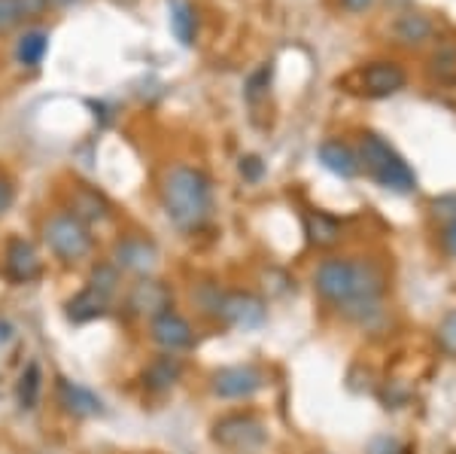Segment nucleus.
Segmentation results:
<instances>
[{
  "instance_id": "obj_1",
  "label": "nucleus",
  "mask_w": 456,
  "mask_h": 454,
  "mask_svg": "<svg viewBox=\"0 0 456 454\" xmlns=\"http://www.w3.org/2000/svg\"><path fill=\"white\" fill-rule=\"evenodd\" d=\"M314 290L332 309L344 311L350 320L365 326L371 314H380L384 299V272L374 262L356 256H332L322 260L314 272Z\"/></svg>"
},
{
  "instance_id": "obj_2",
  "label": "nucleus",
  "mask_w": 456,
  "mask_h": 454,
  "mask_svg": "<svg viewBox=\"0 0 456 454\" xmlns=\"http://www.w3.org/2000/svg\"><path fill=\"white\" fill-rule=\"evenodd\" d=\"M161 204L167 219L183 232L201 229L213 210V186L201 168L176 165L161 180Z\"/></svg>"
},
{
  "instance_id": "obj_3",
  "label": "nucleus",
  "mask_w": 456,
  "mask_h": 454,
  "mask_svg": "<svg viewBox=\"0 0 456 454\" xmlns=\"http://www.w3.org/2000/svg\"><path fill=\"white\" fill-rule=\"evenodd\" d=\"M359 162H362V171L389 193L408 195L417 189L414 168L404 162V156L393 144L374 135V131H365L362 141H359Z\"/></svg>"
},
{
  "instance_id": "obj_4",
  "label": "nucleus",
  "mask_w": 456,
  "mask_h": 454,
  "mask_svg": "<svg viewBox=\"0 0 456 454\" xmlns=\"http://www.w3.org/2000/svg\"><path fill=\"white\" fill-rule=\"evenodd\" d=\"M43 241H46L49 253L64 266H77V262L88 260L94 247L92 229L79 217H73L70 210H58L43 223Z\"/></svg>"
},
{
  "instance_id": "obj_5",
  "label": "nucleus",
  "mask_w": 456,
  "mask_h": 454,
  "mask_svg": "<svg viewBox=\"0 0 456 454\" xmlns=\"http://www.w3.org/2000/svg\"><path fill=\"white\" fill-rule=\"evenodd\" d=\"M201 309L213 314L216 320H223L225 326H234V329H256L265 324V302L253 293H244V290H216V287H208V293L198 296Z\"/></svg>"
},
{
  "instance_id": "obj_6",
  "label": "nucleus",
  "mask_w": 456,
  "mask_h": 454,
  "mask_svg": "<svg viewBox=\"0 0 456 454\" xmlns=\"http://www.w3.org/2000/svg\"><path fill=\"white\" fill-rule=\"evenodd\" d=\"M213 442L223 445L228 451L249 454V451H259L268 442V430H265V424L256 415L234 412L213 424Z\"/></svg>"
},
{
  "instance_id": "obj_7",
  "label": "nucleus",
  "mask_w": 456,
  "mask_h": 454,
  "mask_svg": "<svg viewBox=\"0 0 456 454\" xmlns=\"http://www.w3.org/2000/svg\"><path fill=\"white\" fill-rule=\"evenodd\" d=\"M344 83H356V92L365 95V98H393L404 89L408 83V73H404L402 64L395 62H371L365 68H359L353 77H347Z\"/></svg>"
},
{
  "instance_id": "obj_8",
  "label": "nucleus",
  "mask_w": 456,
  "mask_h": 454,
  "mask_svg": "<svg viewBox=\"0 0 456 454\" xmlns=\"http://www.w3.org/2000/svg\"><path fill=\"white\" fill-rule=\"evenodd\" d=\"M265 384H268V376L253 363L225 366V369L213 372L210 378V391L219 400H253Z\"/></svg>"
},
{
  "instance_id": "obj_9",
  "label": "nucleus",
  "mask_w": 456,
  "mask_h": 454,
  "mask_svg": "<svg viewBox=\"0 0 456 454\" xmlns=\"http://www.w3.org/2000/svg\"><path fill=\"white\" fill-rule=\"evenodd\" d=\"M125 309L131 314H137V318H159V314L171 311L174 309V290L167 287L165 281H156V277H137L134 284H131L128 296H125Z\"/></svg>"
},
{
  "instance_id": "obj_10",
  "label": "nucleus",
  "mask_w": 456,
  "mask_h": 454,
  "mask_svg": "<svg viewBox=\"0 0 456 454\" xmlns=\"http://www.w3.org/2000/svg\"><path fill=\"white\" fill-rule=\"evenodd\" d=\"M150 335H152V342L165 351V354H180V351L195 345L192 324H189L183 314H176L174 309L150 320Z\"/></svg>"
},
{
  "instance_id": "obj_11",
  "label": "nucleus",
  "mask_w": 456,
  "mask_h": 454,
  "mask_svg": "<svg viewBox=\"0 0 456 454\" xmlns=\"http://www.w3.org/2000/svg\"><path fill=\"white\" fill-rule=\"evenodd\" d=\"M113 262L119 266V272H134L146 277L152 268L159 266V247L150 238L141 235H128L122 241H116L113 247Z\"/></svg>"
},
{
  "instance_id": "obj_12",
  "label": "nucleus",
  "mask_w": 456,
  "mask_h": 454,
  "mask_svg": "<svg viewBox=\"0 0 456 454\" xmlns=\"http://www.w3.org/2000/svg\"><path fill=\"white\" fill-rule=\"evenodd\" d=\"M4 268L12 284H34L43 275V260L37 247L25 238H10L4 253Z\"/></svg>"
},
{
  "instance_id": "obj_13",
  "label": "nucleus",
  "mask_w": 456,
  "mask_h": 454,
  "mask_svg": "<svg viewBox=\"0 0 456 454\" xmlns=\"http://www.w3.org/2000/svg\"><path fill=\"white\" fill-rule=\"evenodd\" d=\"M55 402L70 418H98V415H104V402H101L98 393H92L79 382H70V378H58L55 382Z\"/></svg>"
},
{
  "instance_id": "obj_14",
  "label": "nucleus",
  "mask_w": 456,
  "mask_h": 454,
  "mask_svg": "<svg viewBox=\"0 0 456 454\" xmlns=\"http://www.w3.org/2000/svg\"><path fill=\"white\" fill-rule=\"evenodd\" d=\"M320 162L326 171H332L335 177L353 180L362 174V162H359V153L344 141H322L320 144Z\"/></svg>"
},
{
  "instance_id": "obj_15",
  "label": "nucleus",
  "mask_w": 456,
  "mask_h": 454,
  "mask_svg": "<svg viewBox=\"0 0 456 454\" xmlns=\"http://www.w3.org/2000/svg\"><path fill=\"white\" fill-rule=\"evenodd\" d=\"M183 376V363L176 354H161L143 369V387L150 393H165L180 382Z\"/></svg>"
},
{
  "instance_id": "obj_16",
  "label": "nucleus",
  "mask_w": 456,
  "mask_h": 454,
  "mask_svg": "<svg viewBox=\"0 0 456 454\" xmlns=\"http://www.w3.org/2000/svg\"><path fill=\"white\" fill-rule=\"evenodd\" d=\"M107 311H110V296L88 287V284L68 302V320H73V324H92V320L104 318Z\"/></svg>"
},
{
  "instance_id": "obj_17",
  "label": "nucleus",
  "mask_w": 456,
  "mask_h": 454,
  "mask_svg": "<svg viewBox=\"0 0 456 454\" xmlns=\"http://www.w3.org/2000/svg\"><path fill=\"white\" fill-rule=\"evenodd\" d=\"M70 214L79 217L83 223H104L110 217V202L98 189L92 186H77L73 189V199H70Z\"/></svg>"
},
{
  "instance_id": "obj_18",
  "label": "nucleus",
  "mask_w": 456,
  "mask_h": 454,
  "mask_svg": "<svg viewBox=\"0 0 456 454\" xmlns=\"http://www.w3.org/2000/svg\"><path fill=\"white\" fill-rule=\"evenodd\" d=\"M167 25H171V34L183 46H192L198 37L195 6L189 4V0H171V4H167Z\"/></svg>"
},
{
  "instance_id": "obj_19",
  "label": "nucleus",
  "mask_w": 456,
  "mask_h": 454,
  "mask_svg": "<svg viewBox=\"0 0 456 454\" xmlns=\"http://www.w3.org/2000/svg\"><path fill=\"white\" fill-rule=\"evenodd\" d=\"M305 232L314 247H335L344 229L335 217L322 214V210H311V214H305Z\"/></svg>"
},
{
  "instance_id": "obj_20",
  "label": "nucleus",
  "mask_w": 456,
  "mask_h": 454,
  "mask_svg": "<svg viewBox=\"0 0 456 454\" xmlns=\"http://www.w3.org/2000/svg\"><path fill=\"white\" fill-rule=\"evenodd\" d=\"M49 0H0V34H10L25 19L40 16Z\"/></svg>"
},
{
  "instance_id": "obj_21",
  "label": "nucleus",
  "mask_w": 456,
  "mask_h": 454,
  "mask_svg": "<svg viewBox=\"0 0 456 454\" xmlns=\"http://www.w3.org/2000/svg\"><path fill=\"white\" fill-rule=\"evenodd\" d=\"M393 34L404 46H420V43H426L432 37V21L420 16V12H404L393 25Z\"/></svg>"
},
{
  "instance_id": "obj_22",
  "label": "nucleus",
  "mask_w": 456,
  "mask_h": 454,
  "mask_svg": "<svg viewBox=\"0 0 456 454\" xmlns=\"http://www.w3.org/2000/svg\"><path fill=\"white\" fill-rule=\"evenodd\" d=\"M46 53H49V34L40 31V28L25 31L21 40L16 43V58H19V64H25V68H40Z\"/></svg>"
},
{
  "instance_id": "obj_23",
  "label": "nucleus",
  "mask_w": 456,
  "mask_h": 454,
  "mask_svg": "<svg viewBox=\"0 0 456 454\" xmlns=\"http://www.w3.org/2000/svg\"><path fill=\"white\" fill-rule=\"evenodd\" d=\"M40 393H43V372H40V363H28L25 372L19 376V384H16V400H19V409L25 412H34L37 402H40Z\"/></svg>"
},
{
  "instance_id": "obj_24",
  "label": "nucleus",
  "mask_w": 456,
  "mask_h": 454,
  "mask_svg": "<svg viewBox=\"0 0 456 454\" xmlns=\"http://www.w3.org/2000/svg\"><path fill=\"white\" fill-rule=\"evenodd\" d=\"M119 284H122V272H119V266H116L113 260L98 262V266L92 268V275H88V287H94L98 293L110 296V299H113V293L119 290Z\"/></svg>"
},
{
  "instance_id": "obj_25",
  "label": "nucleus",
  "mask_w": 456,
  "mask_h": 454,
  "mask_svg": "<svg viewBox=\"0 0 456 454\" xmlns=\"http://www.w3.org/2000/svg\"><path fill=\"white\" fill-rule=\"evenodd\" d=\"M432 77L441 83H453L456 79V46L453 43H441L438 53L432 55Z\"/></svg>"
},
{
  "instance_id": "obj_26",
  "label": "nucleus",
  "mask_w": 456,
  "mask_h": 454,
  "mask_svg": "<svg viewBox=\"0 0 456 454\" xmlns=\"http://www.w3.org/2000/svg\"><path fill=\"white\" fill-rule=\"evenodd\" d=\"M268 86H271V64H265L253 73V77L247 79V101L249 104H256V101H262L265 95H268Z\"/></svg>"
},
{
  "instance_id": "obj_27",
  "label": "nucleus",
  "mask_w": 456,
  "mask_h": 454,
  "mask_svg": "<svg viewBox=\"0 0 456 454\" xmlns=\"http://www.w3.org/2000/svg\"><path fill=\"white\" fill-rule=\"evenodd\" d=\"M438 345L447 351V354H456V311L447 314L438 326Z\"/></svg>"
},
{
  "instance_id": "obj_28",
  "label": "nucleus",
  "mask_w": 456,
  "mask_h": 454,
  "mask_svg": "<svg viewBox=\"0 0 456 454\" xmlns=\"http://www.w3.org/2000/svg\"><path fill=\"white\" fill-rule=\"evenodd\" d=\"M238 171H240V177H244V180L259 183L262 174H265V162L259 156H244V159H240V165H238Z\"/></svg>"
},
{
  "instance_id": "obj_29",
  "label": "nucleus",
  "mask_w": 456,
  "mask_h": 454,
  "mask_svg": "<svg viewBox=\"0 0 456 454\" xmlns=\"http://www.w3.org/2000/svg\"><path fill=\"white\" fill-rule=\"evenodd\" d=\"M369 454H408V449L393 436H378V439H371Z\"/></svg>"
},
{
  "instance_id": "obj_30",
  "label": "nucleus",
  "mask_w": 456,
  "mask_h": 454,
  "mask_svg": "<svg viewBox=\"0 0 456 454\" xmlns=\"http://www.w3.org/2000/svg\"><path fill=\"white\" fill-rule=\"evenodd\" d=\"M12 202H16V186H12L10 174L0 171V217L12 208Z\"/></svg>"
},
{
  "instance_id": "obj_31",
  "label": "nucleus",
  "mask_w": 456,
  "mask_h": 454,
  "mask_svg": "<svg viewBox=\"0 0 456 454\" xmlns=\"http://www.w3.org/2000/svg\"><path fill=\"white\" fill-rule=\"evenodd\" d=\"M441 244H444V251L456 260V219L444 226V235H441Z\"/></svg>"
},
{
  "instance_id": "obj_32",
  "label": "nucleus",
  "mask_w": 456,
  "mask_h": 454,
  "mask_svg": "<svg viewBox=\"0 0 456 454\" xmlns=\"http://www.w3.org/2000/svg\"><path fill=\"white\" fill-rule=\"evenodd\" d=\"M371 4H374V0H341V6H344L347 12H365Z\"/></svg>"
},
{
  "instance_id": "obj_33",
  "label": "nucleus",
  "mask_w": 456,
  "mask_h": 454,
  "mask_svg": "<svg viewBox=\"0 0 456 454\" xmlns=\"http://www.w3.org/2000/svg\"><path fill=\"white\" fill-rule=\"evenodd\" d=\"M53 6H73V4H79V0H49Z\"/></svg>"
},
{
  "instance_id": "obj_34",
  "label": "nucleus",
  "mask_w": 456,
  "mask_h": 454,
  "mask_svg": "<svg viewBox=\"0 0 456 454\" xmlns=\"http://www.w3.org/2000/svg\"><path fill=\"white\" fill-rule=\"evenodd\" d=\"M453 454H456V451H453Z\"/></svg>"
}]
</instances>
